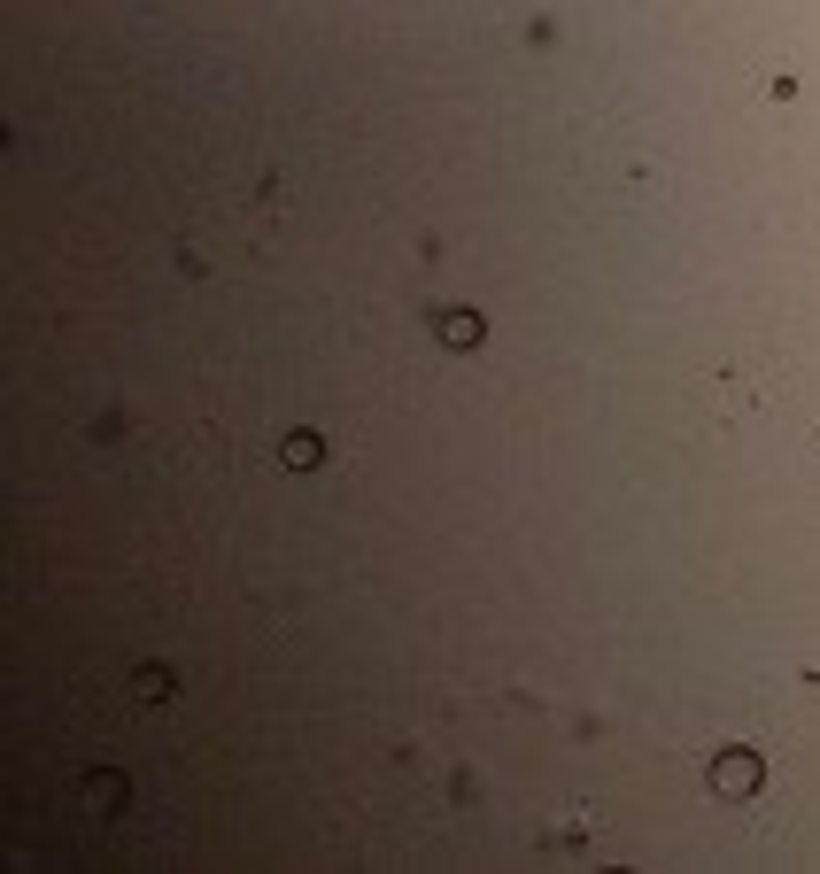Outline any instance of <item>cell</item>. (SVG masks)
I'll return each mask as SVG.
<instances>
[{
	"mask_svg": "<svg viewBox=\"0 0 820 874\" xmlns=\"http://www.w3.org/2000/svg\"><path fill=\"white\" fill-rule=\"evenodd\" d=\"M751 782H759V758H743V751H735V758H720V789H728V797H743Z\"/></svg>",
	"mask_w": 820,
	"mask_h": 874,
	"instance_id": "cell-1",
	"label": "cell"
},
{
	"mask_svg": "<svg viewBox=\"0 0 820 874\" xmlns=\"http://www.w3.org/2000/svg\"><path fill=\"white\" fill-rule=\"evenodd\" d=\"M441 341H457V349H472V341H480V318H465V310H457V318H441Z\"/></svg>",
	"mask_w": 820,
	"mask_h": 874,
	"instance_id": "cell-2",
	"label": "cell"
}]
</instances>
